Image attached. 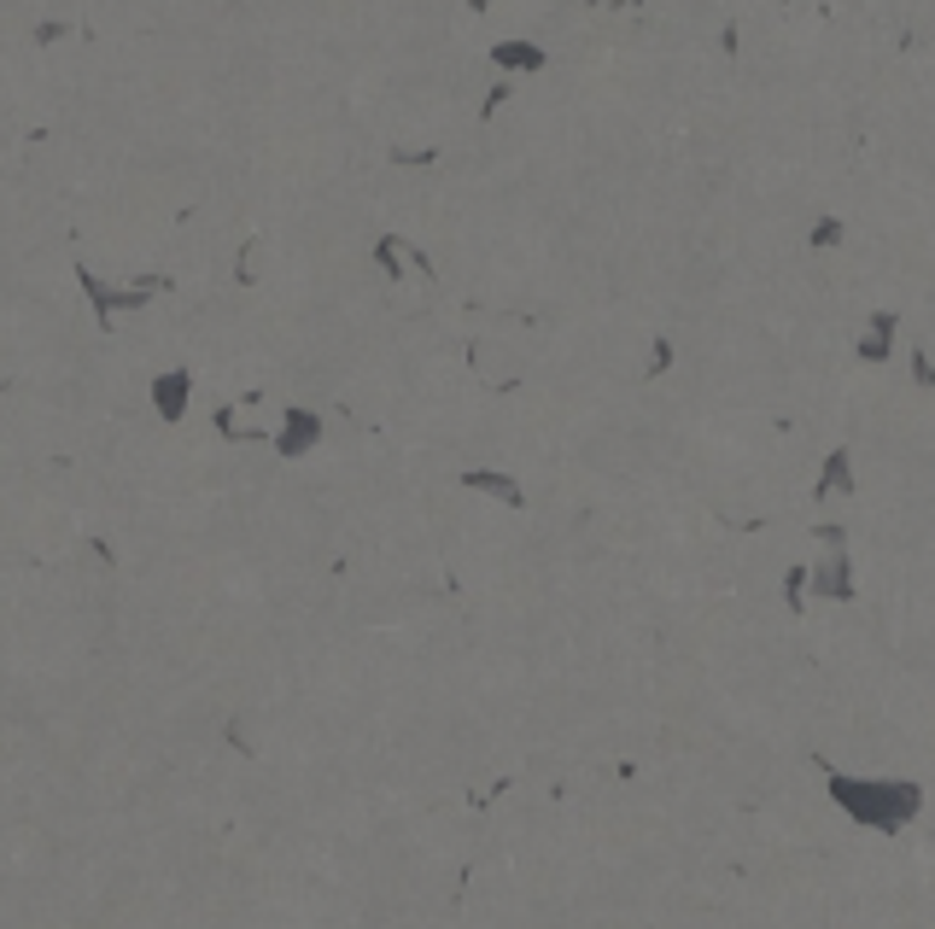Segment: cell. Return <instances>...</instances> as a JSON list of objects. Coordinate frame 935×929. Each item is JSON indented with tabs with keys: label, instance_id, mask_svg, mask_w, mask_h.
Wrapping results in <instances>:
<instances>
[{
	"label": "cell",
	"instance_id": "1",
	"mask_svg": "<svg viewBox=\"0 0 935 929\" xmlns=\"http://www.w3.org/2000/svg\"><path fill=\"white\" fill-rule=\"evenodd\" d=\"M316 439H322V416H316V409H304V404H293L287 416H281V427H275V450H281V457H311Z\"/></svg>",
	"mask_w": 935,
	"mask_h": 929
},
{
	"label": "cell",
	"instance_id": "2",
	"mask_svg": "<svg viewBox=\"0 0 935 929\" xmlns=\"http://www.w3.org/2000/svg\"><path fill=\"white\" fill-rule=\"evenodd\" d=\"M188 398H193V375H188V368H165V375L153 380V409H158L165 421L188 416Z\"/></svg>",
	"mask_w": 935,
	"mask_h": 929
},
{
	"label": "cell",
	"instance_id": "3",
	"mask_svg": "<svg viewBox=\"0 0 935 929\" xmlns=\"http://www.w3.org/2000/svg\"><path fill=\"white\" fill-rule=\"evenodd\" d=\"M894 340H901V322H894L889 310H878V316L865 322V334L853 340V357H860V363H889V357H894Z\"/></svg>",
	"mask_w": 935,
	"mask_h": 929
},
{
	"label": "cell",
	"instance_id": "4",
	"mask_svg": "<svg viewBox=\"0 0 935 929\" xmlns=\"http://www.w3.org/2000/svg\"><path fill=\"white\" fill-rule=\"evenodd\" d=\"M492 65L509 71V76H533V71L550 65V53H544L538 41H497V48H492Z\"/></svg>",
	"mask_w": 935,
	"mask_h": 929
},
{
	"label": "cell",
	"instance_id": "5",
	"mask_svg": "<svg viewBox=\"0 0 935 929\" xmlns=\"http://www.w3.org/2000/svg\"><path fill=\"white\" fill-rule=\"evenodd\" d=\"M375 263L386 270V281H398V275H403V240H398V234H380V240H375Z\"/></svg>",
	"mask_w": 935,
	"mask_h": 929
},
{
	"label": "cell",
	"instance_id": "6",
	"mask_svg": "<svg viewBox=\"0 0 935 929\" xmlns=\"http://www.w3.org/2000/svg\"><path fill=\"white\" fill-rule=\"evenodd\" d=\"M468 486H474V491H497L503 503H521V486L509 480V473H468Z\"/></svg>",
	"mask_w": 935,
	"mask_h": 929
},
{
	"label": "cell",
	"instance_id": "7",
	"mask_svg": "<svg viewBox=\"0 0 935 929\" xmlns=\"http://www.w3.org/2000/svg\"><path fill=\"white\" fill-rule=\"evenodd\" d=\"M842 217H819V222H812V229H807V246H819V252H830V246H842Z\"/></svg>",
	"mask_w": 935,
	"mask_h": 929
},
{
	"label": "cell",
	"instance_id": "8",
	"mask_svg": "<svg viewBox=\"0 0 935 929\" xmlns=\"http://www.w3.org/2000/svg\"><path fill=\"white\" fill-rule=\"evenodd\" d=\"M35 41H42V48H48V41H65V24H53V18H48V24H35Z\"/></svg>",
	"mask_w": 935,
	"mask_h": 929
},
{
	"label": "cell",
	"instance_id": "9",
	"mask_svg": "<svg viewBox=\"0 0 935 929\" xmlns=\"http://www.w3.org/2000/svg\"><path fill=\"white\" fill-rule=\"evenodd\" d=\"M474 7H485V0H474Z\"/></svg>",
	"mask_w": 935,
	"mask_h": 929
}]
</instances>
